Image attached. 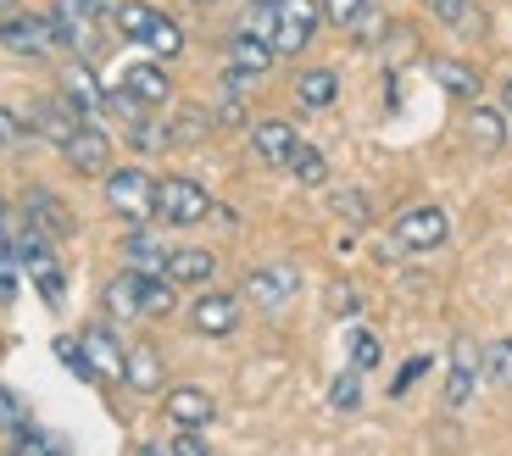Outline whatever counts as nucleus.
I'll use <instances>...</instances> for the list:
<instances>
[{"mask_svg":"<svg viewBox=\"0 0 512 456\" xmlns=\"http://www.w3.org/2000/svg\"><path fill=\"white\" fill-rule=\"evenodd\" d=\"M112 23L123 28V39L145 45V51H151L156 62H173V56H184V28L173 23L167 12L145 6V0H123V6L112 12Z\"/></svg>","mask_w":512,"mask_h":456,"instance_id":"nucleus-1","label":"nucleus"},{"mask_svg":"<svg viewBox=\"0 0 512 456\" xmlns=\"http://www.w3.org/2000/svg\"><path fill=\"white\" fill-rule=\"evenodd\" d=\"M329 306H334V312H340V317H351V312H357V306H362V295L351 290V284H329Z\"/></svg>","mask_w":512,"mask_h":456,"instance_id":"nucleus-41","label":"nucleus"},{"mask_svg":"<svg viewBox=\"0 0 512 456\" xmlns=\"http://www.w3.org/2000/svg\"><path fill=\"white\" fill-rule=\"evenodd\" d=\"M51 34L62 51H73L78 62H90L101 51V12H95L90 0H51Z\"/></svg>","mask_w":512,"mask_h":456,"instance_id":"nucleus-2","label":"nucleus"},{"mask_svg":"<svg viewBox=\"0 0 512 456\" xmlns=\"http://www.w3.org/2000/svg\"><path fill=\"white\" fill-rule=\"evenodd\" d=\"M62 156H67V167L84 173V178H106V173H112V140H106V128H95V123H78L73 140L62 145Z\"/></svg>","mask_w":512,"mask_h":456,"instance_id":"nucleus-9","label":"nucleus"},{"mask_svg":"<svg viewBox=\"0 0 512 456\" xmlns=\"http://www.w3.org/2000/svg\"><path fill=\"white\" fill-rule=\"evenodd\" d=\"M23 140H28V123L17 112H6V106H0V151H17Z\"/></svg>","mask_w":512,"mask_h":456,"instance_id":"nucleus-38","label":"nucleus"},{"mask_svg":"<svg viewBox=\"0 0 512 456\" xmlns=\"http://www.w3.org/2000/svg\"><path fill=\"white\" fill-rule=\"evenodd\" d=\"M479 362H485V379L490 384H507V390H512V334L490 340L485 351H479Z\"/></svg>","mask_w":512,"mask_h":456,"instance_id":"nucleus-30","label":"nucleus"},{"mask_svg":"<svg viewBox=\"0 0 512 456\" xmlns=\"http://www.w3.org/2000/svg\"><path fill=\"white\" fill-rule=\"evenodd\" d=\"M429 368H435L429 356H412L407 368H401L396 379H390V395H396V401H401V395H407V390H412V384H418V379H423V373H429Z\"/></svg>","mask_w":512,"mask_h":456,"instance_id":"nucleus-36","label":"nucleus"},{"mask_svg":"<svg viewBox=\"0 0 512 456\" xmlns=\"http://www.w3.org/2000/svg\"><path fill=\"white\" fill-rule=\"evenodd\" d=\"M290 173L301 178V184H329V156L318 151V145H295V156H290Z\"/></svg>","mask_w":512,"mask_h":456,"instance_id":"nucleus-29","label":"nucleus"},{"mask_svg":"<svg viewBox=\"0 0 512 456\" xmlns=\"http://www.w3.org/2000/svg\"><path fill=\"white\" fill-rule=\"evenodd\" d=\"M156 217L167 228H195L212 217V195L195 178H156Z\"/></svg>","mask_w":512,"mask_h":456,"instance_id":"nucleus-4","label":"nucleus"},{"mask_svg":"<svg viewBox=\"0 0 512 456\" xmlns=\"http://www.w3.org/2000/svg\"><path fill=\"white\" fill-rule=\"evenodd\" d=\"M273 56H279V51H273L262 34H245V28H240V34L229 39V67H234V78H262V73L273 67Z\"/></svg>","mask_w":512,"mask_h":456,"instance_id":"nucleus-18","label":"nucleus"},{"mask_svg":"<svg viewBox=\"0 0 512 456\" xmlns=\"http://www.w3.org/2000/svg\"><path fill=\"white\" fill-rule=\"evenodd\" d=\"M84 340V356H90V368H95V379H123V345H117V334L106 329V323H95V329H84L78 334Z\"/></svg>","mask_w":512,"mask_h":456,"instance_id":"nucleus-17","label":"nucleus"},{"mask_svg":"<svg viewBox=\"0 0 512 456\" xmlns=\"http://www.w3.org/2000/svg\"><path fill=\"white\" fill-rule=\"evenodd\" d=\"M106 312L123 317V323H134L140 317V273L128 267V273H117L112 284H106Z\"/></svg>","mask_w":512,"mask_h":456,"instance_id":"nucleus-27","label":"nucleus"},{"mask_svg":"<svg viewBox=\"0 0 512 456\" xmlns=\"http://www.w3.org/2000/svg\"><path fill=\"white\" fill-rule=\"evenodd\" d=\"M251 145H256V156H262L268 167H290L301 134H295L290 123H279V117H273V123H256V128H251Z\"/></svg>","mask_w":512,"mask_h":456,"instance_id":"nucleus-19","label":"nucleus"},{"mask_svg":"<svg viewBox=\"0 0 512 456\" xmlns=\"http://www.w3.org/2000/svg\"><path fill=\"white\" fill-rule=\"evenodd\" d=\"M334 212L351 217V223H362V217H368V206H362V195H357V190H340V195H334Z\"/></svg>","mask_w":512,"mask_h":456,"instance_id":"nucleus-42","label":"nucleus"},{"mask_svg":"<svg viewBox=\"0 0 512 456\" xmlns=\"http://www.w3.org/2000/svg\"><path fill=\"white\" fill-rule=\"evenodd\" d=\"M90 6H95V12H101V17H112L117 6H123V0H90Z\"/></svg>","mask_w":512,"mask_h":456,"instance_id":"nucleus-44","label":"nucleus"},{"mask_svg":"<svg viewBox=\"0 0 512 456\" xmlns=\"http://www.w3.org/2000/svg\"><path fill=\"white\" fill-rule=\"evenodd\" d=\"M468 140H474L479 156H496L501 145H507V112H501V106H479L474 101V112H468Z\"/></svg>","mask_w":512,"mask_h":456,"instance_id":"nucleus-21","label":"nucleus"},{"mask_svg":"<svg viewBox=\"0 0 512 456\" xmlns=\"http://www.w3.org/2000/svg\"><path fill=\"white\" fill-rule=\"evenodd\" d=\"M12 445H17V451H28V456H39V451H62V440H56V434H39L34 423H28L23 434H12Z\"/></svg>","mask_w":512,"mask_h":456,"instance_id":"nucleus-37","label":"nucleus"},{"mask_svg":"<svg viewBox=\"0 0 512 456\" xmlns=\"http://www.w3.org/2000/svg\"><path fill=\"white\" fill-rule=\"evenodd\" d=\"M295 101L307 106V112H329L340 101V73L334 67H307V73L295 78Z\"/></svg>","mask_w":512,"mask_h":456,"instance_id":"nucleus-22","label":"nucleus"},{"mask_svg":"<svg viewBox=\"0 0 512 456\" xmlns=\"http://www.w3.org/2000/svg\"><path fill=\"white\" fill-rule=\"evenodd\" d=\"M446 234H451L446 212H440V206H429V201L401 206L396 223H390V245H401V251H440V245H446Z\"/></svg>","mask_w":512,"mask_h":456,"instance_id":"nucleus-5","label":"nucleus"},{"mask_svg":"<svg viewBox=\"0 0 512 456\" xmlns=\"http://www.w3.org/2000/svg\"><path fill=\"white\" fill-rule=\"evenodd\" d=\"M162 451H179V456H206V440H201V429H179L173 440L162 445Z\"/></svg>","mask_w":512,"mask_h":456,"instance_id":"nucleus-40","label":"nucleus"},{"mask_svg":"<svg viewBox=\"0 0 512 456\" xmlns=\"http://www.w3.org/2000/svg\"><path fill=\"white\" fill-rule=\"evenodd\" d=\"M479 379H485V362H479V351H474L468 340H457V351H451V373H446V406H451V412L474 401Z\"/></svg>","mask_w":512,"mask_h":456,"instance_id":"nucleus-14","label":"nucleus"},{"mask_svg":"<svg viewBox=\"0 0 512 456\" xmlns=\"http://www.w3.org/2000/svg\"><path fill=\"white\" fill-rule=\"evenodd\" d=\"M195 6H218V0H195Z\"/></svg>","mask_w":512,"mask_h":456,"instance_id":"nucleus-46","label":"nucleus"},{"mask_svg":"<svg viewBox=\"0 0 512 456\" xmlns=\"http://www.w3.org/2000/svg\"><path fill=\"white\" fill-rule=\"evenodd\" d=\"M501 112L512 117V78H507V84H501Z\"/></svg>","mask_w":512,"mask_h":456,"instance_id":"nucleus-45","label":"nucleus"},{"mask_svg":"<svg viewBox=\"0 0 512 456\" xmlns=\"http://www.w3.org/2000/svg\"><path fill=\"white\" fill-rule=\"evenodd\" d=\"M346 345H351V368H357V373L379 368L384 345H379V334H373V329H351V334H346Z\"/></svg>","mask_w":512,"mask_h":456,"instance_id":"nucleus-31","label":"nucleus"},{"mask_svg":"<svg viewBox=\"0 0 512 456\" xmlns=\"http://www.w3.org/2000/svg\"><path fill=\"white\" fill-rule=\"evenodd\" d=\"M212 123H218V128H240V123H245V106H240V101H223Z\"/></svg>","mask_w":512,"mask_h":456,"instance_id":"nucleus-43","label":"nucleus"},{"mask_svg":"<svg viewBox=\"0 0 512 456\" xmlns=\"http://www.w3.org/2000/svg\"><path fill=\"white\" fill-rule=\"evenodd\" d=\"M362 6H368V0H323V17H329L334 28H351Z\"/></svg>","mask_w":512,"mask_h":456,"instance_id":"nucleus-39","label":"nucleus"},{"mask_svg":"<svg viewBox=\"0 0 512 456\" xmlns=\"http://www.w3.org/2000/svg\"><path fill=\"white\" fill-rule=\"evenodd\" d=\"M56 356H62L67 368H73V379H95L90 356H84V340H56Z\"/></svg>","mask_w":512,"mask_h":456,"instance_id":"nucleus-35","label":"nucleus"},{"mask_svg":"<svg viewBox=\"0 0 512 456\" xmlns=\"http://www.w3.org/2000/svg\"><path fill=\"white\" fill-rule=\"evenodd\" d=\"M179 284L167 279V273H140V317H167L179 306Z\"/></svg>","mask_w":512,"mask_h":456,"instance_id":"nucleus-26","label":"nucleus"},{"mask_svg":"<svg viewBox=\"0 0 512 456\" xmlns=\"http://www.w3.org/2000/svg\"><path fill=\"white\" fill-rule=\"evenodd\" d=\"M323 23V0H279V23H273V51L301 56Z\"/></svg>","mask_w":512,"mask_h":456,"instance_id":"nucleus-6","label":"nucleus"},{"mask_svg":"<svg viewBox=\"0 0 512 456\" xmlns=\"http://www.w3.org/2000/svg\"><path fill=\"white\" fill-rule=\"evenodd\" d=\"M23 217H28L34 228H45L51 240H62L67 228H73V217H67V206L56 201L51 190H28V195H23Z\"/></svg>","mask_w":512,"mask_h":456,"instance_id":"nucleus-23","label":"nucleus"},{"mask_svg":"<svg viewBox=\"0 0 512 456\" xmlns=\"http://www.w3.org/2000/svg\"><path fill=\"white\" fill-rule=\"evenodd\" d=\"M17 279H23V262H17V223H12V206L0 201V301L17 295Z\"/></svg>","mask_w":512,"mask_h":456,"instance_id":"nucleus-24","label":"nucleus"},{"mask_svg":"<svg viewBox=\"0 0 512 456\" xmlns=\"http://www.w3.org/2000/svg\"><path fill=\"white\" fill-rule=\"evenodd\" d=\"M295 284H301V273L295 267H256L251 279H245V295H251L262 312H284L295 295Z\"/></svg>","mask_w":512,"mask_h":456,"instance_id":"nucleus-13","label":"nucleus"},{"mask_svg":"<svg viewBox=\"0 0 512 456\" xmlns=\"http://www.w3.org/2000/svg\"><path fill=\"white\" fill-rule=\"evenodd\" d=\"M429 12H435L446 28H457V34L479 23V17H474V0H429Z\"/></svg>","mask_w":512,"mask_h":456,"instance_id":"nucleus-34","label":"nucleus"},{"mask_svg":"<svg viewBox=\"0 0 512 456\" xmlns=\"http://www.w3.org/2000/svg\"><path fill=\"white\" fill-rule=\"evenodd\" d=\"M167 423L173 429H212L218 423V401L195 384H179V390H167Z\"/></svg>","mask_w":512,"mask_h":456,"instance_id":"nucleus-12","label":"nucleus"},{"mask_svg":"<svg viewBox=\"0 0 512 456\" xmlns=\"http://www.w3.org/2000/svg\"><path fill=\"white\" fill-rule=\"evenodd\" d=\"M262 6H279V0H262Z\"/></svg>","mask_w":512,"mask_h":456,"instance_id":"nucleus-47","label":"nucleus"},{"mask_svg":"<svg viewBox=\"0 0 512 456\" xmlns=\"http://www.w3.org/2000/svg\"><path fill=\"white\" fill-rule=\"evenodd\" d=\"M0 45L17 56H51L56 51V34H51V17L39 12H6L0 17Z\"/></svg>","mask_w":512,"mask_h":456,"instance_id":"nucleus-8","label":"nucleus"},{"mask_svg":"<svg viewBox=\"0 0 512 456\" xmlns=\"http://www.w3.org/2000/svg\"><path fill=\"white\" fill-rule=\"evenodd\" d=\"M162 273L179 284V290H201V284H212V273H218V256L206 251V245H167Z\"/></svg>","mask_w":512,"mask_h":456,"instance_id":"nucleus-11","label":"nucleus"},{"mask_svg":"<svg viewBox=\"0 0 512 456\" xmlns=\"http://www.w3.org/2000/svg\"><path fill=\"white\" fill-rule=\"evenodd\" d=\"M123 384H134L140 395H156L167 384V362H162V351L156 345H128V356H123Z\"/></svg>","mask_w":512,"mask_h":456,"instance_id":"nucleus-16","label":"nucleus"},{"mask_svg":"<svg viewBox=\"0 0 512 456\" xmlns=\"http://www.w3.org/2000/svg\"><path fill=\"white\" fill-rule=\"evenodd\" d=\"M190 329L206 334V340H229V334L240 329V295H234V290H206V295H195Z\"/></svg>","mask_w":512,"mask_h":456,"instance_id":"nucleus-7","label":"nucleus"},{"mask_svg":"<svg viewBox=\"0 0 512 456\" xmlns=\"http://www.w3.org/2000/svg\"><path fill=\"white\" fill-rule=\"evenodd\" d=\"M123 89L134 95V101H145V106H167V101H173V78H167V67L156 62V56L123 67Z\"/></svg>","mask_w":512,"mask_h":456,"instance_id":"nucleus-15","label":"nucleus"},{"mask_svg":"<svg viewBox=\"0 0 512 456\" xmlns=\"http://www.w3.org/2000/svg\"><path fill=\"white\" fill-rule=\"evenodd\" d=\"M28 423H34V412H28V401L17 390H6V384H0V429L6 434H23Z\"/></svg>","mask_w":512,"mask_h":456,"instance_id":"nucleus-32","label":"nucleus"},{"mask_svg":"<svg viewBox=\"0 0 512 456\" xmlns=\"http://www.w3.org/2000/svg\"><path fill=\"white\" fill-rule=\"evenodd\" d=\"M106 206H112L123 223L156 217V178L145 173V167H112V173H106Z\"/></svg>","mask_w":512,"mask_h":456,"instance_id":"nucleus-3","label":"nucleus"},{"mask_svg":"<svg viewBox=\"0 0 512 456\" xmlns=\"http://www.w3.org/2000/svg\"><path fill=\"white\" fill-rule=\"evenodd\" d=\"M78 123H90V117L78 112L67 95H51V101H34V112H28V128H34L39 140H51L56 151H62L67 140H73V128Z\"/></svg>","mask_w":512,"mask_h":456,"instance_id":"nucleus-10","label":"nucleus"},{"mask_svg":"<svg viewBox=\"0 0 512 456\" xmlns=\"http://www.w3.org/2000/svg\"><path fill=\"white\" fill-rule=\"evenodd\" d=\"M329 406H334V412H357V406H362V373L357 368H346L340 379L329 384Z\"/></svg>","mask_w":512,"mask_h":456,"instance_id":"nucleus-33","label":"nucleus"},{"mask_svg":"<svg viewBox=\"0 0 512 456\" xmlns=\"http://www.w3.org/2000/svg\"><path fill=\"white\" fill-rule=\"evenodd\" d=\"M429 78H435V84L446 89V95L468 101V106H474V101H479V89H485V84H479V73H474V67H468V62H457V56H435V62H429Z\"/></svg>","mask_w":512,"mask_h":456,"instance_id":"nucleus-20","label":"nucleus"},{"mask_svg":"<svg viewBox=\"0 0 512 456\" xmlns=\"http://www.w3.org/2000/svg\"><path fill=\"white\" fill-rule=\"evenodd\" d=\"M123 262L134 267V273H162V267H167V245L134 223V228H128V240H123Z\"/></svg>","mask_w":512,"mask_h":456,"instance_id":"nucleus-25","label":"nucleus"},{"mask_svg":"<svg viewBox=\"0 0 512 456\" xmlns=\"http://www.w3.org/2000/svg\"><path fill=\"white\" fill-rule=\"evenodd\" d=\"M67 101L78 106V112L84 117H95V112H106V89L95 84L90 73H84V67H67V89H62Z\"/></svg>","mask_w":512,"mask_h":456,"instance_id":"nucleus-28","label":"nucleus"}]
</instances>
